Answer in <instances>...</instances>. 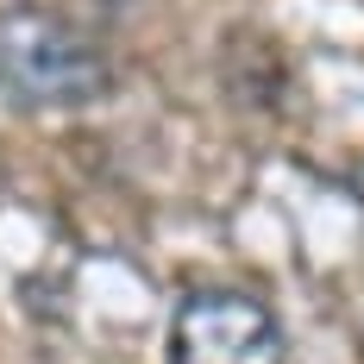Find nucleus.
Instances as JSON below:
<instances>
[{
  "label": "nucleus",
  "instance_id": "nucleus-1",
  "mask_svg": "<svg viewBox=\"0 0 364 364\" xmlns=\"http://www.w3.org/2000/svg\"><path fill=\"white\" fill-rule=\"evenodd\" d=\"M0 88L38 113L88 107L113 88V63L101 38L50 6H6L0 13Z\"/></svg>",
  "mask_w": 364,
  "mask_h": 364
},
{
  "label": "nucleus",
  "instance_id": "nucleus-2",
  "mask_svg": "<svg viewBox=\"0 0 364 364\" xmlns=\"http://www.w3.org/2000/svg\"><path fill=\"white\" fill-rule=\"evenodd\" d=\"M170 364H289V333L252 289H188L170 314Z\"/></svg>",
  "mask_w": 364,
  "mask_h": 364
}]
</instances>
